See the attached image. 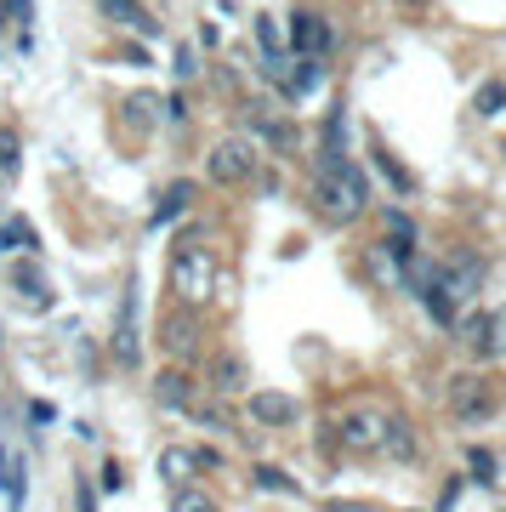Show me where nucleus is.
Segmentation results:
<instances>
[{"label":"nucleus","mask_w":506,"mask_h":512,"mask_svg":"<svg viewBox=\"0 0 506 512\" xmlns=\"http://www.w3.org/2000/svg\"><path fill=\"white\" fill-rule=\"evenodd\" d=\"M370 205V177L359 165H336V171H319V211H325L330 228H347V222L364 217Z\"/></svg>","instance_id":"obj_1"},{"label":"nucleus","mask_w":506,"mask_h":512,"mask_svg":"<svg viewBox=\"0 0 506 512\" xmlns=\"http://www.w3.org/2000/svg\"><path fill=\"white\" fill-rule=\"evenodd\" d=\"M205 177L222 188H239V183H251L256 177V148L245 143V137H222L211 154H205Z\"/></svg>","instance_id":"obj_2"},{"label":"nucleus","mask_w":506,"mask_h":512,"mask_svg":"<svg viewBox=\"0 0 506 512\" xmlns=\"http://www.w3.org/2000/svg\"><path fill=\"white\" fill-rule=\"evenodd\" d=\"M484 279H489V268H484L478 251H450L444 262H438V285H444V296H450L455 308L484 291Z\"/></svg>","instance_id":"obj_3"},{"label":"nucleus","mask_w":506,"mask_h":512,"mask_svg":"<svg viewBox=\"0 0 506 512\" xmlns=\"http://www.w3.org/2000/svg\"><path fill=\"white\" fill-rule=\"evenodd\" d=\"M114 365H120V370L143 365V342H137V279H126V291H120V319H114Z\"/></svg>","instance_id":"obj_4"},{"label":"nucleus","mask_w":506,"mask_h":512,"mask_svg":"<svg viewBox=\"0 0 506 512\" xmlns=\"http://www.w3.org/2000/svg\"><path fill=\"white\" fill-rule=\"evenodd\" d=\"M444 404H450V416L461 421H489V387L484 376H472V370H461V376H450V387H444Z\"/></svg>","instance_id":"obj_5"},{"label":"nucleus","mask_w":506,"mask_h":512,"mask_svg":"<svg viewBox=\"0 0 506 512\" xmlns=\"http://www.w3.org/2000/svg\"><path fill=\"white\" fill-rule=\"evenodd\" d=\"M381 433H387V416H376L370 404H359V410H347V416L336 421V439H342L347 450H381Z\"/></svg>","instance_id":"obj_6"},{"label":"nucleus","mask_w":506,"mask_h":512,"mask_svg":"<svg viewBox=\"0 0 506 512\" xmlns=\"http://www.w3.org/2000/svg\"><path fill=\"white\" fill-rule=\"evenodd\" d=\"M290 40H296V52H302V57H313V63H319V57L336 46V29H330L319 12H296V18H290Z\"/></svg>","instance_id":"obj_7"},{"label":"nucleus","mask_w":506,"mask_h":512,"mask_svg":"<svg viewBox=\"0 0 506 512\" xmlns=\"http://www.w3.org/2000/svg\"><path fill=\"white\" fill-rule=\"evenodd\" d=\"M171 285H177L182 296H205V285H211V256L205 251H188V245H182L177 256H171Z\"/></svg>","instance_id":"obj_8"},{"label":"nucleus","mask_w":506,"mask_h":512,"mask_svg":"<svg viewBox=\"0 0 506 512\" xmlns=\"http://www.w3.org/2000/svg\"><path fill=\"white\" fill-rule=\"evenodd\" d=\"M154 404L160 410H194V376H188V365H171L154 376Z\"/></svg>","instance_id":"obj_9"},{"label":"nucleus","mask_w":506,"mask_h":512,"mask_svg":"<svg viewBox=\"0 0 506 512\" xmlns=\"http://www.w3.org/2000/svg\"><path fill=\"white\" fill-rule=\"evenodd\" d=\"M251 421L256 427H296V416H302V404L290 399V393H251Z\"/></svg>","instance_id":"obj_10"},{"label":"nucleus","mask_w":506,"mask_h":512,"mask_svg":"<svg viewBox=\"0 0 506 512\" xmlns=\"http://www.w3.org/2000/svg\"><path fill=\"white\" fill-rule=\"evenodd\" d=\"M160 342H165L171 359H194V353H199V319H194V313H171L165 330H160Z\"/></svg>","instance_id":"obj_11"},{"label":"nucleus","mask_w":506,"mask_h":512,"mask_svg":"<svg viewBox=\"0 0 506 512\" xmlns=\"http://www.w3.org/2000/svg\"><path fill=\"white\" fill-rule=\"evenodd\" d=\"M319 80H325V63H313V57L296 63V57H290L285 69H279V92H285V97H308Z\"/></svg>","instance_id":"obj_12"},{"label":"nucleus","mask_w":506,"mask_h":512,"mask_svg":"<svg viewBox=\"0 0 506 512\" xmlns=\"http://www.w3.org/2000/svg\"><path fill=\"white\" fill-rule=\"evenodd\" d=\"M381 450L393 461H416L421 456V439H416V427L404 416H387V433H381Z\"/></svg>","instance_id":"obj_13"},{"label":"nucleus","mask_w":506,"mask_h":512,"mask_svg":"<svg viewBox=\"0 0 506 512\" xmlns=\"http://www.w3.org/2000/svg\"><path fill=\"white\" fill-rule=\"evenodd\" d=\"M6 279H12V291H18V296H29L35 308H52V285L40 279V268H35V262H18V268H12Z\"/></svg>","instance_id":"obj_14"},{"label":"nucleus","mask_w":506,"mask_h":512,"mask_svg":"<svg viewBox=\"0 0 506 512\" xmlns=\"http://www.w3.org/2000/svg\"><path fill=\"white\" fill-rule=\"evenodd\" d=\"M97 12L103 18H114V23H126V29H143V35H160V23L148 18L137 0H97Z\"/></svg>","instance_id":"obj_15"},{"label":"nucleus","mask_w":506,"mask_h":512,"mask_svg":"<svg viewBox=\"0 0 506 512\" xmlns=\"http://www.w3.org/2000/svg\"><path fill=\"white\" fill-rule=\"evenodd\" d=\"M120 120H126L131 131H154L160 126V103H154L148 92H131L126 103H120Z\"/></svg>","instance_id":"obj_16"},{"label":"nucleus","mask_w":506,"mask_h":512,"mask_svg":"<svg viewBox=\"0 0 506 512\" xmlns=\"http://www.w3.org/2000/svg\"><path fill=\"white\" fill-rule=\"evenodd\" d=\"M211 382H217V393H239V387L251 382V365H245L239 353H217V365H211Z\"/></svg>","instance_id":"obj_17"},{"label":"nucleus","mask_w":506,"mask_h":512,"mask_svg":"<svg viewBox=\"0 0 506 512\" xmlns=\"http://www.w3.org/2000/svg\"><path fill=\"white\" fill-rule=\"evenodd\" d=\"M370 160L387 171V183L398 188V194H416V171H404V165L393 160V148H381V143H370Z\"/></svg>","instance_id":"obj_18"},{"label":"nucleus","mask_w":506,"mask_h":512,"mask_svg":"<svg viewBox=\"0 0 506 512\" xmlns=\"http://www.w3.org/2000/svg\"><path fill=\"white\" fill-rule=\"evenodd\" d=\"M455 330H461V342L472 348V359H484V330H489V308L467 313V319H455Z\"/></svg>","instance_id":"obj_19"},{"label":"nucleus","mask_w":506,"mask_h":512,"mask_svg":"<svg viewBox=\"0 0 506 512\" xmlns=\"http://www.w3.org/2000/svg\"><path fill=\"white\" fill-rule=\"evenodd\" d=\"M501 109H506V80H484V86H478V97H472V114L495 120Z\"/></svg>","instance_id":"obj_20"},{"label":"nucleus","mask_w":506,"mask_h":512,"mask_svg":"<svg viewBox=\"0 0 506 512\" xmlns=\"http://www.w3.org/2000/svg\"><path fill=\"white\" fill-rule=\"evenodd\" d=\"M256 490H279V495H302V484L285 473V467H273V461H262L256 467Z\"/></svg>","instance_id":"obj_21"},{"label":"nucleus","mask_w":506,"mask_h":512,"mask_svg":"<svg viewBox=\"0 0 506 512\" xmlns=\"http://www.w3.org/2000/svg\"><path fill=\"white\" fill-rule=\"evenodd\" d=\"M12 245H18V251H35V228H29L23 217L0 222V251H12Z\"/></svg>","instance_id":"obj_22"},{"label":"nucleus","mask_w":506,"mask_h":512,"mask_svg":"<svg viewBox=\"0 0 506 512\" xmlns=\"http://www.w3.org/2000/svg\"><path fill=\"white\" fill-rule=\"evenodd\" d=\"M484 359H506V308H489V330H484Z\"/></svg>","instance_id":"obj_23"},{"label":"nucleus","mask_w":506,"mask_h":512,"mask_svg":"<svg viewBox=\"0 0 506 512\" xmlns=\"http://www.w3.org/2000/svg\"><path fill=\"white\" fill-rule=\"evenodd\" d=\"M188 200H194V188H188V183H177V188H171V194L160 200V211H154V222H148V228H165V222L177 217V211H182Z\"/></svg>","instance_id":"obj_24"},{"label":"nucleus","mask_w":506,"mask_h":512,"mask_svg":"<svg viewBox=\"0 0 506 512\" xmlns=\"http://www.w3.org/2000/svg\"><path fill=\"white\" fill-rule=\"evenodd\" d=\"M171 512H217V507H211V495H205V490H194V484H182V490L171 495Z\"/></svg>","instance_id":"obj_25"},{"label":"nucleus","mask_w":506,"mask_h":512,"mask_svg":"<svg viewBox=\"0 0 506 512\" xmlns=\"http://www.w3.org/2000/svg\"><path fill=\"white\" fill-rule=\"evenodd\" d=\"M160 473H165V478H171V484L182 490V473H194V461H188V450H165V456H160Z\"/></svg>","instance_id":"obj_26"},{"label":"nucleus","mask_w":506,"mask_h":512,"mask_svg":"<svg viewBox=\"0 0 506 512\" xmlns=\"http://www.w3.org/2000/svg\"><path fill=\"white\" fill-rule=\"evenodd\" d=\"M467 467H472V478H478V484H489V478H495V456H489L484 444H472V450H467Z\"/></svg>","instance_id":"obj_27"},{"label":"nucleus","mask_w":506,"mask_h":512,"mask_svg":"<svg viewBox=\"0 0 506 512\" xmlns=\"http://www.w3.org/2000/svg\"><path fill=\"white\" fill-rule=\"evenodd\" d=\"M0 495H6V507H12V512L23 507V467H12V473H0Z\"/></svg>","instance_id":"obj_28"},{"label":"nucleus","mask_w":506,"mask_h":512,"mask_svg":"<svg viewBox=\"0 0 506 512\" xmlns=\"http://www.w3.org/2000/svg\"><path fill=\"white\" fill-rule=\"evenodd\" d=\"M18 160H23V143H18V131H0V165H6V177L18 171Z\"/></svg>","instance_id":"obj_29"},{"label":"nucleus","mask_w":506,"mask_h":512,"mask_svg":"<svg viewBox=\"0 0 506 512\" xmlns=\"http://www.w3.org/2000/svg\"><path fill=\"white\" fill-rule=\"evenodd\" d=\"M188 461H194V467H205V473H217V467H222V456L211 450V444H194V450H188Z\"/></svg>","instance_id":"obj_30"},{"label":"nucleus","mask_w":506,"mask_h":512,"mask_svg":"<svg viewBox=\"0 0 506 512\" xmlns=\"http://www.w3.org/2000/svg\"><path fill=\"white\" fill-rule=\"evenodd\" d=\"M29 421H35V427L57 421V404H52V399H29Z\"/></svg>","instance_id":"obj_31"},{"label":"nucleus","mask_w":506,"mask_h":512,"mask_svg":"<svg viewBox=\"0 0 506 512\" xmlns=\"http://www.w3.org/2000/svg\"><path fill=\"white\" fill-rule=\"evenodd\" d=\"M461 495H467V484H461V478H450V484H444V501H438V512H455V501H461Z\"/></svg>","instance_id":"obj_32"},{"label":"nucleus","mask_w":506,"mask_h":512,"mask_svg":"<svg viewBox=\"0 0 506 512\" xmlns=\"http://www.w3.org/2000/svg\"><path fill=\"white\" fill-rule=\"evenodd\" d=\"M80 512H97V507H91V484H86V478H80Z\"/></svg>","instance_id":"obj_33"},{"label":"nucleus","mask_w":506,"mask_h":512,"mask_svg":"<svg viewBox=\"0 0 506 512\" xmlns=\"http://www.w3.org/2000/svg\"><path fill=\"white\" fill-rule=\"evenodd\" d=\"M501 160H506V137H501Z\"/></svg>","instance_id":"obj_34"},{"label":"nucleus","mask_w":506,"mask_h":512,"mask_svg":"<svg viewBox=\"0 0 506 512\" xmlns=\"http://www.w3.org/2000/svg\"><path fill=\"white\" fill-rule=\"evenodd\" d=\"M404 6H421V0H404Z\"/></svg>","instance_id":"obj_35"},{"label":"nucleus","mask_w":506,"mask_h":512,"mask_svg":"<svg viewBox=\"0 0 506 512\" xmlns=\"http://www.w3.org/2000/svg\"><path fill=\"white\" fill-rule=\"evenodd\" d=\"M501 512H506V507H501Z\"/></svg>","instance_id":"obj_36"}]
</instances>
